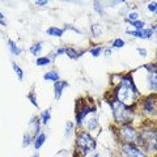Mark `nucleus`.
I'll list each match as a JSON object with an SVG mask.
<instances>
[{
	"mask_svg": "<svg viewBox=\"0 0 157 157\" xmlns=\"http://www.w3.org/2000/svg\"><path fill=\"white\" fill-rule=\"evenodd\" d=\"M45 140H46L45 134H39V135L36 137V140H34V147H36V149L41 148V147L43 145V143H45Z\"/></svg>",
	"mask_w": 157,
	"mask_h": 157,
	"instance_id": "nucleus-15",
	"label": "nucleus"
},
{
	"mask_svg": "<svg viewBox=\"0 0 157 157\" xmlns=\"http://www.w3.org/2000/svg\"><path fill=\"white\" fill-rule=\"evenodd\" d=\"M152 32H153V33H157V22L155 24V26L152 28Z\"/></svg>",
	"mask_w": 157,
	"mask_h": 157,
	"instance_id": "nucleus-37",
	"label": "nucleus"
},
{
	"mask_svg": "<svg viewBox=\"0 0 157 157\" xmlns=\"http://www.w3.org/2000/svg\"><path fill=\"white\" fill-rule=\"evenodd\" d=\"M50 119H51V111L50 110L42 113V122H43V123L47 124L48 122H50Z\"/></svg>",
	"mask_w": 157,
	"mask_h": 157,
	"instance_id": "nucleus-22",
	"label": "nucleus"
},
{
	"mask_svg": "<svg viewBox=\"0 0 157 157\" xmlns=\"http://www.w3.org/2000/svg\"><path fill=\"white\" fill-rule=\"evenodd\" d=\"M12 67H13V71L17 73V77H18V80L21 81L22 78H24V72H22V70H21V68H20V67L16 64V63H12Z\"/></svg>",
	"mask_w": 157,
	"mask_h": 157,
	"instance_id": "nucleus-19",
	"label": "nucleus"
},
{
	"mask_svg": "<svg viewBox=\"0 0 157 157\" xmlns=\"http://www.w3.org/2000/svg\"><path fill=\"white\" fill-rule=\"evenodd\" d=\"M137 94H139V92H137L136 86L134 85L132 78L130 76L122 78V81L115 89V96H117L115 100L119 101L121 104H123L127 107H130L131 105L135 104Z\"/></svg>",
	"mask_w": 157,
	"mask_h": 157,
	"instance_id": "nucleus-1",
	"label": "nucleus"
},
{
	"mask_svg": "<svg viewBox=\"0 0 157 157\" xmlns=\"http://www.w3.org/2000/svg\"><path fill=\"white\" fill-rule=\"evenodd\" d=\"M75 157H76V156H75Z\"/></svg>",
	"mask_w": 157,
	"mask_h": 157,
	"instance_id": "nucleus-41",
	"label": "nucleus"
},
{
	"mask_svg": "<svg viewBox=\"0 0 157 157\" xmlns=\"http://www.w3.org/2000/svg\"><path fill=\"white\" fill-rule=\"evenodd\" d=\"M68 86V82L67 81H62V80H59L55 82V86H54V89H55V98L56 100H59L62 96V93L63 90H64V88Z\"/></svg>",
	"mask_w": 157,
	"mask_h": 157,
	"instance_id": "nucleus-11",
	"label": "nucleus"
},
{
	"mask_svg": "<svg viewBox=\"0 0 157 157\" xmlns=\"http://www.w3.org/2000/svg\"><path fill=\"white\" fill-rule=\"evenodd\" d=\"M46 33L48 36H52V37H62L63 33H64V29H60V28H56V26H52V28H48Z\"/></svg>",
	"mask_w": 157,
	"mask_h": 157,
	"instance_id": "nucleus-13",
	"label": "nucleus"
},
{
	"mask_svg": "<svg viewBox=\"0 0 157 157\" xmlns=\"http://www.w3.org/2000/svg\"><path fill=\"white\" fill-rule=\"evenodd\" d=\"M76 145L81 151L82 155H86L88 152L96 148V141L88 132H80L76 137Z\"/></svg>",
	"mask_w": 157,
	"mask_h": 157,
	"instance_id": "nucleus-4",
	"label": "nucleus"
},
{
	"mask_svg": "<svg viewBox=\"0 0 157 157\" xmlns=\"http://www.w3.org/2000/svg\"><path fill=\"white\" fill-rule=\"evenodd\" d=\"M143 106L145 113H155L157 110V97H148Z\"/></svg>",
	"mask_w": 157,
	"mask_h": 157,
	"instance_id": "nucleus-8",
	"label": "nucleus"
},
{
	"mask_svg": "<svg viewBox=\"0 0 157 157\" xmlns=\"http://www.w3.org/2000/svg\"><path fill=\"white\" fill-rule=\"evenodd\" d=\"M156 14H157V11H156Z\"/></svg>",
	"mask_w": 157,
	"mask_h": 157,
	"instance_id": "nucleus-40",
	"label": "nucleus"
},
{
	"mask_svg": "<svg viewBox=\"0 0 157 157\" xmlns=\"http://www.w3.org/2000/svg\"><path fill=\"white\" fill-rule=\"evenodd\" d=\"M8 46H9V50H11V52L13 54V55H20L21 54V50H20V47L14 43L13 41H11V39H8Z\"/></svg>",
	"mask_w": 157,
	"mask_h": 157,
	"instance_id": "nucleus-14",
	"label": "nucleus"
},
{
	"mask_svg": "<svg viewBox=\"0 0 157 157\" xmlns=\"http://www.w3.org/2000/svg\"><path fill=\"white\" fill-rule=\"evenodd\" d=\"M139 144L143 145L145 151H156L157 149V131L155 130H144L137 136Z\"/></svg>",
	"mask_w": 157,
	"mask_h": 157,
	"instance_id": "nucleus-3",
	"label": "nucleus"
},
{
	"mask_svg": "<svg viewBox=\"0 0 157 157\" xmlns=\"http://www.w3.org/2000/svg\"><path fill=\"white\" fill-rule=\"evenodd\" d=\"M0 24L2 25H6V21H4V18H3V13L0 12Z\"/></svg>",
	"mask_w": 157,
	"mask_h": 157,
	"instance_id": "nucleus-34",
	"label": "nucleus"
},
{
	"mask_svg": "<svg viewBox=\"0 0 157 157\" xmlns=\"http://www.w3.org/2000/svg\"><path fill=\"white\" fill-rule=\"evenodd\" d=\"M90 111H94V109H90L89 106L88 105H85V106H81L80 107V110L77 111V115H76V121H77V124L78 126H81V123H82V119H84V118L89 114Z\"/></svg>",
	"mask_w": 157,
	"mask_h": 157,
	"instance_id": "nucleus-9",
	"label": "nucleus"
},
{
	"mask_svg": "<svg viewBox=\"0 0 157 157\" xmlns=\"http://www.w3.org/2000/svg\"><path fill=\"white\" fill-rule=\"evenodd\" d=\"M33 157H39V156H38V155H34V156H33Z\"/></svg>",
	"mask_w": 157,
	"mask_h": 157,
	"instance_id": "nucleus-38",
	"label": "nucleus"
},
{
	"mask_svg": "<svg viewBox=\"0 0 157 157\" xmlns=\"http://www.w3.org/2000/svg\"><path fill=\"white\" fill-rule=\"evenodd\" d=\"M152 67V66H151ZM149 70V76H148V84H149V88L152 90H156L157 92V67H152V68H148Z\"/></svg>",
	"mask_w": 157,
	"mask_h": 157,
	"instance_id": "nucleus-7",
	"label": "nucleus"
},
{
	"mask_svg": "<svg viewBox=\"0 0 157 157\" xmlns=\"http://www.w3.org/2000/svg\"><path fill=\"white\" fill-rule=\"evenodd\" d=\"M94 157H100V156H98V155H96V156H94Z\"/></svg>",
	"mask_w": 157,
	"mask_h": 157,
	"instance_id": "nucleus-39",
	"label": "nucleus"
},
{
	"mask_svg": "<svg viewBox=\"0 0 157 157\" xmlns=\"http://www.w3.org/2000/svg\"><path fill=\"white\" fill-rule=\"evenodd\" d=\"M119 136H121V139L124 141L126 144H132L134 141H136L137 139V134H136V131L132 128V127L130 126H123L122 128L119 130Z\"/></svg>",
	"mask_w": 157,
	"mask_h": 157,
	"instance_id": "nucleus-5",
	"label": "nucleus"
},
{
	"mask_svg": "<svg viewBox=\"0 0 157 157\" xmlns=\"http://www.w3.org/2000/svg\"><path fill=\"white\" fill-rule=\"evenodd\" d=\"M127 33L136 38H141V39H148L152 37V34H153L152 29H143V30H139V32H127Z\"/></svg>",
	"mask_w": 157,
	"mask_h": 157,
	"instance_id": "nucleus-10",
	"label": "nucleus"
},
{
	"mask_svg": "<svg viewBox=\"0 0 157 157\" xmlns=\"http://www.w3.org/2000/svg\"><path fill=\"white\" fill-rule=\"evenodd\" d=\"M137 18H139V14H137V12H132V13L128 14V17H127L126 20L128 22H135V21H137Z\"/></svg>",
	"mask_w": 157,
	"mask_h": 157,
	"instance_id": "nucleus-23",
	"label": "nucleus"
},
{
	"mask_svg": "<svg viewBox=\"0 0 157 157\" xmlns=\"http://www.w3.org/2000/svg\"><path fill=\"white\" fill-rule=\"evenodd\" d=\"M148 11H151V12H156L157 11V2H153V3L148 4Z\"/></svg>",
	"mask_w": 157,
	"mask_h": 157,
	"instance_id": "nucleus-26",
	"label": "nucleus"
},
{
	"mask_svg": "<svg viewBox=\"0 0 157 157\" xmlns=\"http://www.w3.org/2000/svg\"><path fill=\"white\" fill-rule=\"evenodd\" d=\"M131 25L136 29V32H139V30H143V29H144L145 22L144 21H139V20H137V21H135V22H131Z\"/></svg>",
	"mask_w": 157,
	"mask_h": 157,
	"instance_id": "nucleus-21",
	"label": "nucleus"
},
{
	"mask_svg": "<svg viewBox=\"0 0 157 157\" xmlns=\"http://www.w3.org/2000/svg\"><path fill=\"white\" fill-rule=\"evenodd\" d=\"M51 63V59L47 58V56H42V58H37L36 60V64L37 66H47Z\"/></svg>",
	"mask_w": 157,
	"mask_h": 157,
	"instance_id": "nucleus-17",
	"label": "nucleus"
},
{
	"mask_svg": "<svg viewBox=\"0 0 157 157\" xmlns=\"http://www.w3.org/2000/svg\"><path fill=\"white\" fill-rule=\"evenodd\" d=\"M101 51H102V48L100 47V46H97V47H94V48H92L90 50V54L94 58H97V56H100V54H101Z\"/></svg>",
	"mask_w": 157,
	"mask_h": 157,
	"instance_id": "nucleus-25",
	"label": "nucleus"
},
{
	"mask_svg": "<svg viewBox=\"0 0 157 157\" xmlns=\"http://www.w3.org/2000/svg\"><path fill=\"white\" fill-rule=\"evenodd\" d=\"M92 30H93V33H94V36H98V34L101 33L100 25H93V26H92Z\"/></svg>",
	"mask_w": 157,
	"mask_h": 157,
	"instance_id": "nucleus-28",
	"label": "nucleus"
},
{
	"mask_svg": "<svg viewBox=\"0 0 157 157\" xmlns=\"http://www.w3.org/2000/svg\"><path fill=\"white\" fill-rule=\"evenodd\" d=\"M97 126H98V121H97L96 117H93V118H90V119L88 121V128H89V130L97 128Z\"/></svg>",
	"mask_w": 157,
	"mask_h": 157,
	"instance_id": "nucleus-20",
	"label": "nucleus"
},
{
	"mask_svg": "<svg viewBox=\"0 0 157 157\" xmlns=\"http://www.w3.org/2000/svg\"><path fill=\"white\" fill-rule=\"evenodd\" d=\"M123 46H124V41L123 39H121V38H117L115 41L113 42V47H115V48H121Z\"/></svg>",
	"mask_w": 157,
	"mask_h": 157,
	"instance_id": "nucleus-24",
	"label": "nucleus"
},
{
	"mask_svg": "<svg viewBox=\"0 0 157 157\" xmlns=\"http://www.w3.org/2000/svg\"><path fill=\"white\" fill-rule=\"evenodd\" d=\"M71 131H72V123L71 122H68L67 123V127H66V136H68L71 134Z\"/></svg>",
	"mask_w": 157,
	"mask_h": 157,
	"instance_id": "nucleus-30",
	"label": "nucleus"
},
{
	"mask_svg": "<svg viewBox=\"0 0 157 157\" xmlns=\"http://www.w3.org/2000/svg\"><path fill=\"white\" fill-rule=\"evenodd\" d=\"M94 7H96V11H97L98 13H101V14H102V7H101V4L94 3Z\"/></svg>",
	"mask_w": 157,
	"mask_h": 157,
	"instance_id": "nucleus-32",
	"label": "nucleus"
},
{
	"mask_svg": "<svg viewBox=\"0 0 157 157\" xmlns=\"http://www.w3.org/2000/svg\"><path fill=\"white\" fill-rule=\"evenodd\" d=\"M45 80H51V81H59V73L55 72V71H50V72H47L45 73Z\"/></svg>",
	"mask_w": 157,
	"mask_h": 157,
	"instance_id": "nucleus-16",
	"label": "nucleus"
},
{
	"mask_svg": "<svg viewBox=\"0 0 157 157\" xmlns=\"http://www.w3.org/2000/svg\"><path fill=\"white\" fill-rule=\"evenodd\" d=\"M41 50H42V43L38 42V43H36V45H33V47L30 48V52L33 54L34 56H37L38 54L41 52Z\"/></svg>",
	"mask_w": 157,
	"mask_h": 157,
	"instance_id": "nucleus-18",
	"label": "nucleus"
},
{
	"mask_svg": "<svg viewBox=\"0 0 157 157\" xmlns=\"http://www.w3.org/2000/svg\"><path fill=\"white\" fill-rule=\"evenodd\" d=\"M66 54L68 55V58H71V59H78L84 54V51H78L73 47H68V48H66Z\"/></svg>",
	"mask_w": 157,
	"mask_h": 157,
	"instance_id": "nucleus-12",
	"label": "nucleus"
},
{
	"mask_svg": "<svg viewBox=\"0 0 157 157\" xmlns=\"http://www.w3.org/2000/svg\"><path fill=\"white\" fill-rule=\"evenodd\" d=\"M62 54H66V48H58L55 51V55H62Z\"/></svg>",
	"mask_w": 157,
	"mask_h": 157,
	"instance_id": "nucleus-33",
	"label": "nucleus"
},
{
	"mask_svg": "<svg viewBox=\"0 0 157 157\" xmlns=\"http://www.w3.org/2000/svg\"><path fill=\"white\" fill-rule=\"evenodd\" d=\"M123 152H124L126 157H145L144 152H141L134 144H124L123 145Z\"/></svg>",
	"mask_w": 157,
	"mask_h": 157,
	"instance_id": "nucleus-6",
	"label": "nucleus"
},
{
	"mask_svg": "<svg viewBox=\"0 0 157 157\" xmlns=\"http://www.w3.org/2000/svg\"><path fill=\"white\" fill-rule=\"evenodd\" d=\"M29 144H30V135H24V143H22V145L28 147Z\"/></svg>",
	"mask_w": 157,
	"mask_h": 157,
	"instance_id": "nucleus-27",
	"label": "nucleus"
},
{
	"mask_svg": "<svg viewBox=\"0 0 157 157\" xmlns=\"http://www.w3.org/2000/svg\"><path fill=\"white\" fill-rule=\"evenodd\" d=\"M110 105L113 107V114H114V119L115 122H118V123L121 124H127L130 123L131 118H132V111L130 107L124 106L123 104H121L119 101H111Z\"/></svg>",
	"mask_w": 157,
	"mask_h": 157,
	"instance_id": "nucleus-2",
	"label": "nucleus"
},
{
	"mask_svg": "<svg viewBox=\"0 0 157 157\" xmlns=\"http://www.w3.org/2000/svg\"><path fill=\"white\" fill-rule=\"evenodd\" d=\"M105 55H106V56L111 55V50H110V48H106V50H105Z\"/></svg>",
	"mask_w": 157,
	"mask_h": 157,
	"instance_id": "nucleus-36",
	"label": "nucleus"
},
{
	"mask_svg": "<svg viewBox=\"0 0 157 157\" xmlns=\"http://www.w3.org/2000/svg\"><path fill=\"white\" fill-rule=\"evenodd\" d=\"M137 52H139V54H140V55L143 56V58H145V56H147V51L144 50V48H140V47H137Z\"/></svg>",
	"mask_w": 157,
	"mask_h": 157,
	"instance_id": "nucleus-31",
	"label": "nucleus"
},
{
	"mask_svg": "<svg viewBox=\"0 0 157 157\" xmlns=\"http://www.w3.org/2000/svg\"><path fill=\"white\" fill-rule=\"evenodd\" d=\"M46 4H47V2H36V6H46Z\"/></svg>",
	"mask_w": 157,
	"mask_h": 157,
	"instance_id": "nucleus-35",
	"label": "nucleus"
},
{
	"mask_svg": "<svg viewBox=\"0 0 157 157\" xmlns=\"http://www.w3.org/2000/svg\"><path fill=\"white\" fill-rule=\"evenodd\" d=\"M29 100H30V102H32L34 106H37V107H38V102L36 101V97H34L33 93H30V94H29Z\"/></svg>",
	"mask_w": 157,
	"mask_h": 157,
	"instance_id": "nucleus-29",
	"label": "nucleus"
}]
</instances>
